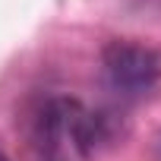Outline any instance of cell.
<instances>
[{
	"label": "cell",
	"mask_w": 161,
	"mask_h": 161,
	"mask_svg": "<svg viewBox=\"0 0 161 161\" xmlns=\"http://www.w3.org/2000/svg\"><path fill=\"white\" fill-rule=\"evenodd\" d=\"M101 73L111 92H117L120 98H139L148 95L161 79V54L152 44L117 38L101 51Z\"/></svg>",
	"instance_id": "6da1fadb"
},
{
	"label": "cell",
	"mask_w": 161,
	"mask_h": 161,
	"mask_svg": "<svg viewBox=\"0 0 161 161\" xmlns=\"http://www.w3.org/2000/svg\"><path fill=\"white\" fill-rule=\"evenodd\" d=\"M51 161H57V158H51Z\"/></svg>",
	"instance_id": "7a4b0ae2"
},
{
	"label": "cell",
	"mask_w": 161,
	"mask_h": 161,
	"mask_svg": "<svg viewBox=\"0 0 161 161\" xmlns=\"http://www.w3.org/2000/svg\"><path fill=\"white\" fill-rule=\"evenodd\" d=\"M0 161H3V158H0Z\"/></svg>",
	"instance_id": "3957f363"
}]
</instances>
